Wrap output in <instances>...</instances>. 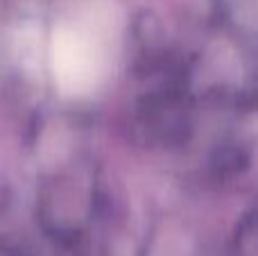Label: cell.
I'll return each mask as SVG.
<instances>
[{"mask_svg": "<svg viewBox=\"0 0 258 256\" xmlns=\"http://www.w3.org/2000/svg\"><path fill=\"white\" fill-rule=\"evenodd\" d=\"M50 61L57 86L66 95H84L100 80V52L89 32L71 25L54 30L50 45Z\"/></svg>", "mask_w": 258, "mask_h": 256, "instance_id": "1", "label": "cell"}]
</instances>
